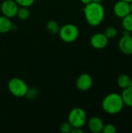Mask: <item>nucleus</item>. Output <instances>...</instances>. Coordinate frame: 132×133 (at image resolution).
Returning <instances> with one entry per match:
<instances>
[{
	"mask_svg": "<svg viewBox=\"0 0 132 133\" xmlns=\"http://www.w3.org/2000/svg\"><path fill=\"white\" fill-rule=\"evenodd\" d=\"M122 26L124 30L132 33V13L122 18Z\"/></svg>",
	"mask_w": 132,
	"mask_h": 133,
	"instance_id": "16",
	"label": "nucleus"
},
{
	"mask_svg": "<svg viewBox=\"0 0 132 133\" xmlns=\"http://www.w3.org/2000/svg\"><path fill=\"white\" fill-rule=\"evenodd\" d=\"M68 122L72 128H82L87 122V115L85 110L81 108H72L68 114Z\"/></svg>",
	"mask_w": 132,
	"mask_h": 133,
	"instance_id": "4",
	"label": "nucleus"
},
{
	"mask_svg": "<svg viewBox=\"0 0 132 133\" xmlns=\"http://www.w3.org/2000/svg\"><path fill=\"white\" fill-rule=\"evenodd\" d=\"M109 42V39L103 33H96L90 38V44L95 49L105 48Z\"/></svg>",
	"mask_w": 132,
	"mask_h": 133,
	"instance_id": "9",
	"label": "nucleus"
},
{
	"mask_svg": "<svg viewBox=\"0 0 132 133\" xmlns=\"http://www.w3.org/2000/svg\"><path fill=\"white\" fill-rule=\"evenodd\" d=\"M86 122L88 125V129L91 132H102L103 126H104V123H103V121L100 118L94 116V117L90 118Z\"/></svg>",
	"mask_w": 132,
	"mask_h": 133,
	"instance_id": "11",
	"label": "nucleus"
},
{
	"mask_svg": "<svg viewBox=\"0 0 132 133\" xmlns=\"http://www.w3.org/2000/svg\"><path fill=\"white\" fill-rule=\"evenodd\" d=\"M12 23L10 18L3 15L0 16V34H6L12 29Z\"/></svg>",
	"mask_w": 132,
	"mask_h": 133,
	"instance_id": "12",
	"label": "nucleus"
},
{
	"mask_svg": "<svg viewBox=\"0 0 132 133\" xmlns=\"http://www.w3.org/2000/svg\"><path fill=\"white\" fill-rule=\"evenodd\" d=\"M72 126L70 125V123L68 122H63L60 125V131H61V132L70 133L72 132Z\"/></svg>",
	"mask_w": 132,
	"mask_h": 133,
	"instance_id": "20",
	"label": "nucleus"
},
{
	"mask_svg": "<svg viewBox=\"0 0 132 133\" xmlns=\"http://www.w3.org/2000/svg\"><path fill=\"white\" fill-rule=\"evenodd\" d=\"M80 2L83 4V5H87L90 2H93V0H80Z\"/></svg>",
	"mask_w": 132,
	"mask_h": 133,
	"instance_id": "24",
	"label": "nucleus"
},
{
	"mask_svg": "<svg viewBox=\"0 0 132 133\" xmlns=\"http://www.w3.org/2000/svg\"><path fill=\"white\" fill-rule=\"evenodd\" d=\"M30 16V11L28 7H21L19 6L16 16L21 19V20H26Z\"/></svg>",
	"mask_w": 132,
	"mask_h": 133,
	"instance_id": "17",
	"label": "nucleus"
},
{
	"mask_svg": "<svg viewBox=\"0 0 132 133\" xmlns=\"http://www.w3.org/2000/svg\"><path fill=\"white\" fill-rule=\"evenodd\" d=\"M28 86L24 80L20 78L14 77L12 78L8 83V90L10 94L16 97H25L27 90Z\"/></svg>",
	"mask_w": 132,
	"mask_h": 133,
	"instance_id": "5",
	"label": "nucleus"
},
{
	"mask_svg": "<svg viewBox=\"0 0 132 133\" xmlns=\"http://www.w3.org/2000/svg\"><path fill=\"white\" fill-rule=\"evenodd\" d=\"M118 48L120 51L126 55H132V36L131 34L123 35L118 42Z\"/></svg>",
	"mask_w": 132,
	"mask_h": 133,
	"instance_id": "10",
	"label": "nucleus"
},
{
	"mask_svg": "<svg viewBox=\"0 0 132 133\" xmlns=\"http://www.w3.org/2000/svg\"><path fill=\"white\" fill-rule=\"evenodd\" d=\"M93 2H99V3H101L103 2V0H93Z\"/></svg>",
	"mask_w": 132,
	"mask_h": 133,
	"instance_id": "25",
	"label": "nucleus"
},
{
	"mask_svg": "<svg viewBox=\"0 0 132 133\" xmlns=\"http://www.w3.org/2000/svg\"><path fill=\"white\" fill-rule=\"evenodd\" d=\"M124 104L123 102L121 94L117 93H111L107 94L102 101L103 110L109 115H117L120 113L124 108Z\"/></svg>",
	"mask_w": 132,
	"mask_h": 133,
	"instance_id": "2",
	"label": "nucleus"
},
{
	"mask_svg": "<svg viewBox=\"0 0 132 133\" xmlns=\"http://www.w3.org/2000/svg\"><path fill=\"white\" fill-rule=\"evenodd\" d=\"M131 77L127 74H121L118 76L117 79V83L118 87L121 89H124L128 87H130V82H131Z\"/></svg>",
	"mask_w": 132,
	"mask_h": 133,
	"instance_id": "14",
	"label": "nucleus"
},
{
	"mask_svg": "<svg viewBox=\"0 0 132 133\" xmlns=\"http://www.w3.org/2000/svg\"><path fill=\"white\" fill-rule=\"evenodd\" d=\"M15 1L19 5V6L29 8L34 3L35 0H15Z\"/></svg>",
	"mask_w": 132,
	"mask_h": 133,
	"instance_id": "22",
	"label": "nucleus"
},
{
	"mask_svg": "<svg viewBox=\"0 0 132 133\" xmlns=\"http://www.w3.org/2000/svg\"><path fill=\"white\" fill-rule=\"evenodd\" d=\"M113 11L116 16L122 19L131 13L130 3L123 0H119L114 5Z\"/></svg>",
	"mask_w": 132,
	"mask_h": 133,
	"instance_id": "7",
	"label": "nucleus"
},
{
	"mask_svg": "<svg viewBox=\"0 0 132 133\" xmlns=\"http://www.w3.org/2000/svg\"><path fill=\"white\" fill-rule=\"evenodd\" d=\"M72 133H83V130L82 128H72Z\"/></svg>",
	"mask_w": 132,
	"mask_h": 133,
	"instance_id": "23",
	"label": "nucleus"
},
{
	"mask_svg": "<svg viewBox=\"0 0 132 133\" xmlns=\"http://www.w3.org/2000/svg\"><path fill=\"white\" fill-rule=\"evenodd\" d=\"M103 34L107 36V37L109 40H110V39H114V38L116 37L117 35V29H116L114 26H107V27L105 29Z\"/></svg>",
	"mask_w": 132,
	"mask_h": 133,
	"instance_id": "18",
	"label": "nucleus"
},
{
	"mask_svg": "<svg viewBox=\"0 0 132 133\" xmlns=\"http://www.w3.org/2000/svg\"><path fill=\"white\" fill-rule=\"evenodd\" d=\"M130 5H131V13H132V2L130 3Z\"/></svg>",
	"mask_w": 132,
	"mask_h": 133,
	"instance_id": "27",
	"label": "nucleus"
},
{
	"mask_svg": "<svg viewBox=\"0 0 132 133\" xmlns=\"http://www.w3.org/2000/svg\"><path fill=\"white\" fill-rule=\"evenodd\" d=\"M117 132V129L113 124H107L104 125L102 132L103 133H115Z\"/></svg>",
	"mask_w": 132,
	"mask_h": 133,
	"instance_id": "21",
	"label": "nucleus"
},
{
	"mask_svg": "<svg viewBox=\"0 0 132 133\" xmlns=\"http://www.w3.org/2000/svg\"><path fill=\"white\" fill-rule=\"evenodd\" d=\"M93 84V80L92 76L88 73L81 74L76 79L77 88L82 92L88 91L91 89Z\"/></svg>",
	"mask_w": 132,
	"mask_h": 133,
	"instance_id": "8",
	"label": "nucleus"
},
{
	"mask_svg": "<svg viewBox=\"0 0 132 133\" xmlns=\"http://www.w3.org/2000/svg\"><path fill=\"white\" fill-rule=\"evenodd\" d=\"M83 12L86 22L92 26H99L104 19L105 9L101 3L92 2L85 5Z\"/></svg>",
	"mask_w": 132,
	"mask_h": 133,
	"instance_id": "1",
	"label": "nucleus"
},
{
	"mask_svg": "<svg viewBox=\"0 0 132 133\" xmlns=\"http://www.w3.org/2000/svg\"><path fill=\"white\" fill-rule=\"evenodd\" d=\"M38 94H39L38 90L34 87H31V88H28L25 97L28 100H34L38 97Z\"/></svg>",
	"mask_w": 132,
	"mask_h": 133,
	"instance_id": "19",
	"label": "nucleus"
},
{
	"mask_svg": "<svg viewBox=\"0 0 132 133\" xmlns=\"http://www.w3.org/2000/svg\"><path fill=\"white\" fill-rule=\"evenodd\" d=\"M123 102L124 105L132 108V87H128L127 88L123 89L122 93L121 94Z\"/></svg>",
	"mask_w": 132,
	"mask_h": 133,
	"instance_id": "13",
	"label": "nucleus"
},
{
	"mask_svg": "<svg viewBox=\"0 0 132 133\" xmlns=\"http://www.w3.org/2000/svg\"><path fill=\"white\" fill-rule=\"evenodd\" d=\"M46 29H47L48 33H50L51 34L54 35V34H58V31H59V29H60V26H59L58 23L56 20L50 19L47 23Z\"/></svg>",
	"mask_w": 132,
	"mask_h": 133,
	"instance_id": "15",
	"label": "nucleus"
},
{
	"mask_svg": "<svg viewBox=\"0 0 132 133\" xmlns=\"http://www.w3.org/2000/svg\"><path fill=\"white\" fill-rule=\"evenodd\" d=\"M19 6L15 0H4L0 6L1 12L8 18H14L16 16Z\"/></svg>",
	"mask_w": 132,
	"mask_h": 133,
	"instance_id": "6",
	"label": "nucleus"
},
{
	"mask_svg": "<svg viewBox=\"0 0 132 133\" xmlns=\"http://www.w3.org/2000/svg\"><path fill=\"white\" fill-rule=\"evenodd\" d=\"M123 1H124V2H129V3H131L132 2V0H123Z\"/></svg>",
	"mask_w": 132,
	"mask_h": 133,
	"instance_id": "26",
	"label": "nucleus"
},
{
	"mask_svg": "<svg viewBox=\"0 0 132 133\" xmlns=\"http://www.w3.org/2000/svg\"><path fill=\"white\" fill-rule=\"evenodd\" d=\"M59 37L65 43H72L75 41L79 35L78 26L72 23H66L60 26L58 31Z\"/></svg>",
	"mask_w": 132,
	"mask_h": 133,
	"instance_id": "3",
	"label": "nucleus"
}]
</instances>
